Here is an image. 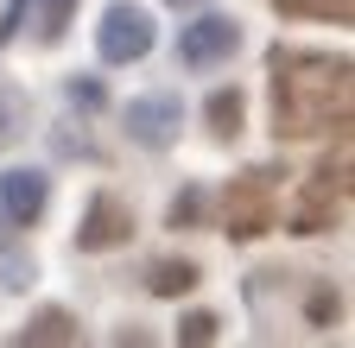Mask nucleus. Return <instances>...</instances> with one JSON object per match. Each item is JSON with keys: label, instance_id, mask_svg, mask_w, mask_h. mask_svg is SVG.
<instances>
[{"label": "nucleus", "instance_id": "6e6552de", "mask_svg": "<svg viewBox=\"0 0 355 348\" xmlns=\"http://www.w3.org/2000/svg\"><path fill=\"white\" fill-rule=\"evenodd\" d=\"M343 203H349V190H336V184H324V178H311L304 196H298V209H292V235H324L336 215H343Z\"/></svg>", "mask_w": 355, "mask_h": 348}, {"label": "nucleus", "instance_id": "4468645a", "mask_svg": "<svg viewBox=\"0 0 355 348\" xmlns=\"http://www.w3.org/2000/svg\"><path fill=\"white\" fill-rule=\"evenodd\" d=\"M26 114H32V108H26L19 89H0V146H13V140L26 134Z\"/></svg>", "mask_w": 355, "mask_h": 348}, {"label": "nucleus", "instance_id": "20e7f679", "mask_svg": "<svg viewBox=\"0 0 355 348\" xmlns=\"http://www.w3.org/2000/svg\"><path fill=\"white\" fill-rule=\"evenodd\" d=\"M44 203H51V178L44 171H0V247H7L13 235H26Z\"/></svg>", "mask_w": 355, "mask_h": 348}, {"label": "nucleus", "instance_id": "f257e3e1", "mask_svg": "<svg viewBox=\"0 0 355 348\" xmlns=\"http://www.w3.org/2000/svg\"><path fill=\"white\" fill-rule=\"evenodd\" d=\"M330 127H349V57L273 51V134L311 140Z\"/></svg>", "mask_w": 355, "mask_h": 348}, {"label": "nucleus", "instance_id": "f03ea898", "mask_svg": "<svg viewBox=\"0 0 355 348\" xmlns=\"http://www.w3.org/2000/svg\"><path fill=\"white\" fill-rule=\"evenodd\" d=\"M266 228H273V184H266V171H248L222 196V235L229 241H260Z\"/></svg>", "mask_w": 355, "mask_h": 348}, {"label": "nucleus", "instance_id": "a211bd4d", "mask_svg": "<svg viewBox=\"0 0 355 348\" xmlns=\"http://www.w3.org/2000/svg\"><path fill=\"white\" fill-rule=\"evenodd\" d=\"M70 102H83V108H102V82H89V76L76 82V76H70Z\"/></svg>", "mask_w": 355, "mask_h": 348}, {"label": "nucleus", "instance_id": "ddd939ff", "mask_svg": "<svg viewBox=\"0 0 355 348\" xmlns=\"http://www.w3.org/2000/svg\"><path fill=\"white\" fill-rule=\"evenodd\" d=\"M279 13L292 19H330V26H349V0H273Z\"/></svg>", "mask_w": 355, "mask_h": 348}, {"label": "nucleus", "instance_id": "0eeeda50", "mask_svg": "<svg viewBox=\"0 0 355 348\" xmlns=\"http://www.w3.org/2000/svg\"><path fill=\"white\" fill-rule=\"evenodd\" d=\"M121 127H127L133 146L165 152V146L178 140V127H184V102H178V95H140V102H127Z\"/></svg>", "mask_w": 355, "mask_h": 348}, {"label": "nucleus", "instance_id": "423d86ee", "mask_svg": "<svg viewBox=\"0 0 355 348\" xmlns=\"http://www.w3.org/2000/svg\"><path fill=\"white\" fill-rule=\"evenodd\" d=\"M235 51H241V26L222 19V13H203V19H191L184 32H178V64H191V70L229 64Z\"/></svg>", "mask_w": 355, "mask_h": 348}, {"label": "nucleus", "instance_id": "9d476101", "mask_svg": "<svg viewBox=\"0 0 355 348\" xmlns=\"http://www.w3.org/2000/svg\"><path fill=\"white\" fill-rule=\"evenodd\" d=\"M203 114H209V134H216V140H235L241 127H248V95L229 82V89H216V95L203 102Z\"/></svg>", "mask_w": 355, "mask_h": 348}, {"label": "nucleus", "instance_id": "6ab92c4d", "mask_svg": "<svg viewBox=\"0 0 355 348\" xmlns=\"http://www.w3.org/2000/svg\"><path fill=\"white\" fill-rule=\"evenodd\" d=\"M165 7H203V0H165Z\"/></svg>", "mask_w": 355, "mask_h": 348}, {"label": "nucleus", "instance_id": "9b49d317", "mask_svg": "<svg viewBox=\"0 0 355 348\" xmlns=\"http://www.w3.org/2000/svg\"><path fill=\"white\" fill-rule=\"evenodd\" d=\"M197 259H159V266L146 273V291L153 297H184V291H197Z\"/></svg>", "mask_w": 355, "mask_h": 348}, {"label": "nucleus", "instance_id": "39448f33", "mask_svg": "<svg viewBox=\"0 0 355 348\" xmlns=\"http://www.w3.org/2000/svg\"><path fill=\"white\" fill-rule=\"evenodd\" d=\"M133 241V209L114 196V190H96L83 209V222H76V253H114Z\"/></svg>", "mask_w": 355, "mask_h": 348}, {"label": "nucleus", "instance_id": "7ed1b4c3", "mask_svg": "<svg viewBox=\"0 0 355 348\" xmlns=\"http://www.w3.org/2000/svg\"><path fill=\"white\" fill-rule=\"evenodd\" d=\"M96 51H102V64H140L153 51V13L133 7V0H114L96 26Z\"/></svg>", "mask_w": 355, "mask_h": 348}, {"label": "nucleus", "instance_id": "1a4fd4ad", "mask_svg": "<svg viewBox=\"0 0 355 348\" xmlns=\"http://www.w3.org/2000/svg\"><path fill=\"white\" fill-rule=\"evenodd\" d=\"M76 336H83V323L51 304V311H38V317L19 329V348H76Z\"/></svg>", "mask_w": 355, "mask_h": 348}, {"label": "nucleus", "instance_id": "2eb2a0df", "mask_svg": "<svg viewBox=\"0 0 355 348\" xmlns=\"http://www.w3.org/2000/svg\"><path fill=\"white\" fill-rule=\"evenodd\" d=\"M165 222H171V228H197V222H203V190H197V184H184V190L171 196Z\"/></svg>", "mask_w": 355, "mask_h": 348}, {"label": "nucleus", "instance_id": "f3484780", "mask_svg": "<svg viewBox=\"0 0 355 348\" xmlns=\"http://www.w3.org/2000/svg\"><path fill=\"white\" fill-rule=\"evenodd\" d=\"M70 13H76V0H44V13H38V38L44 45H58V38L70 32Z\"/></svg>", "mask_w": 355, "mask_h": 348}, {"label": "nucleus", "instance_id": "f8f14e48", "mask_svg": "<svg viewBox=\"0 0 355 348\" xmlns=\"http://www.w3.org/2000/svg\"><path fill=\"white\" fill-rule=\"evenodd\" d=\"M343 317V291L336 285H311V297H304V329H330Z\"/></svg>", "mask_w": 355, "mask_h": 348}, {"label": "nucleus", "instance_id": "dca6fc26", "mask_svg": "<svg viewBox=\"0 0 355 348\" xmlns=\"http://www.w3.org/2000/svg\"><path fill=\"white\" fill-rule=\"evenodd\" d=\"M216 336H222V317L216 311H191L184 323H178V342H191V348H209Z\"/></svg>", "mask_w": 355, "mask_h": 348}]
</instances>
